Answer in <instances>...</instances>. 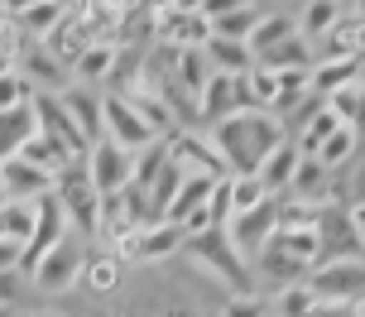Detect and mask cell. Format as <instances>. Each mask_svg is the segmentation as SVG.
<instances>
[{
  "label": "cell",
  "instance_id": "6da1fadb",
  "mask_svg": "<svg viewBox=\"0 0 365 317\" xmlns=\"http://www.w3.org/2000/svg\"><path fill=\"white\" fill-rule=\"evenodd\" d=\"M212 135V145L221 150L226 159V173L231 178H245V173H255L264 159H269L279 145H289V130H284V120H274L269 111H240L231 120H221Z\"/></svg>",
  "mask_w": 365,
  "mask_h": 317
},
{
  "label": "cell",
  "instance_id": "7a4b0ae2",
  "mask_svg": "<svg viewBox=\"0 0 365 317\" xmlns=\"http://www.w3.org/2000/svg\"><path fill=\"white\" fill-rule=\"evenodd\" d=\"M187 250V260L202 264L212 279H221L226 289H236V293H255V279H250V260L236 250L231 241V231L217 226V231H207V236H192V241L182 245Z\"/></svg>",
  "mask_w": 365,
  "mask_h": 317
},
{
  "label": "cell",
  "instance_id": "3957f363",
  "mask_svg": "<svg viewBox=\"0 0 365 317\" xmlns=\"http://www.w3.org/2000/svg\"><path fill=\"white\" fill-rule=\"evenodd\" d=\"M168 150V164L178 168V173H187V178H231L226 173V159H221V150L212 145V135L207 130H173L164 140Z\"/></svg>",
  "mask_w": 365,
  "mask_h": 317
},
{
  "label": "cell",
  "instance_id": "277c9868",
  "mask_svg": "<svg viewBox=\"0 0 365 317\" xmlns=\"http://www.w3.org/2000/svg\"><path fill=\"white\" fill-rule=\"evenodd\" d=\"M68 231H73V222H68V212L58 202V192H48L43 202H34V236L24 245V255H19L24 279H34V269L48 260V250H58V245L68 241Z\"/></svg>",
  "mask_w": 365,
  "mask_h": 317
},
{
  "label": "cell",
  "instance_id": "5b68a950",
  "mask_svg": "<svg viewBox=\"0 0 365 317\" xmlns=\"http://www.w3.org/2000/svg\"><path fill=\"white\" fill-rule=\"evenodd\" d=\"M159 43L182 48H207L212 43V5H159Z\"/></svg>",
  "mask_w": 365,
  "mask_h": 317
},
{
  "label": "cell",
  "instance_id": "8992f818",
  "mask_svg": "<svg viewBox=\"0 0 365 317\" xmlns=\"http://www.w3.org/2000/svg\"><path fill=\"white\" fill-rule=\"evenodd\" d=\"M58 202H63L68 222H73L82 236H96V231H101V192H96L91 178H87V159L73 164L58 178Z\"/></svg>",
  "mask_w": 365,
  "mask_h": 317
},
{
  "label": "cell",
  "instance_id": "52a82bcc",
  "mask_svg": "<svg viewBox=\"0 0 365 317\" xmlns=\"http://www.w3.org/2000/svg\"><path fill=\"white\" fill-rule=\"evenodd\" d=\"M336 260H365L346 202H331L317 212V264H336Z\"/></svg>",
  "mask_w": 365,
  "mask_h": 317
},
{
  "label": "cell",
  "instance_id": "ba28073f",
  "mask_svg": "<svg viewBox=\"0 0 365 317\" xmlns=\"http://www.w3.org/2000/svg\"><path fill=\"white\" fill-rule=\"evenodd\" d=\"M312 293L322 303H341V308H365V260H336V264H317L308 274Z\"/></svg>",
  "mask_w": 365,
  "mask_h": 317
},
{
  "label": "cell",
  "instance_id": "9c48e42d",
  "mask_svg": "<svg viewBox=\"0 0 365 317\" xmlns=\"http://www.w3.org/2000/svg\"><path fill=\"white\" fill-rule=\"evenodd\" d=\"M101 140H110L115 150H125V154H145L149 145H159V135L140 120V111L130 106L125 96H110V92L101 101Z\"/></svg>",
  "mask_w": 365,
  "mask_h": 317
},
{
  "label": "cell",
  "instance_id": "30bf717a",
  "mask_svg": "<svg viewBox=\"0 0 365 317\" xmlns=\"http://www.w3.org/2000/svg\"><path fill=\"white\" fill-rule=\"evenodd\" d=\"M48 192H58V178H53V173L34 168L29 159H19V154L0 159V202L34 207V202H43Z\"/></svg>",
  "mask_w": 365,
  "mask_h": 317
},
{
  "label": "cell",
  "instance_id": "8fae6325",
  "mask_svg": "<svg viewBox=\"0 0 365 317\" xmlns=\"http://www.w3.org/2000/svg\"><path fill=\"white\" fill-rule=\"evenodd\" d=\"M182 245H187V236H182L178 226H168V222H154L145 226V231H135L120 250H110L120 264H159V260H173Z\"/></svg>",
  "mask_w": 365,
  "mask_h": 317
},
{
  "label": "cell",
  "instance_id": "7c38bea8",
  "mask_svg": "<svg viewBox=\"0 0 365 317\" xmlns=\"http://www.w3.org/2000/svg\"><path fill=\"white\" fill-rule=\"evenodd\" d=\"M130 173H135V154L115 150L110 140H96L87 154V178L91 187L101 192V197H115V192H125L130 187Z\"/></svg>",
  "mask_w": 365,
  "mask_h": 317
},
{
  "label": "cell",
  "instance_id": "4fadbf2b",
  "mask_svg": "<svg viewBox=\"0 0 365 317\" xmlns=\"http://www.w3.org/2000/svg\"><path fill=\"white\" fill-rule=\"evenodd\" d=\"M82 269H87V255H82V245L68 236L58 250H48V260L34 269L29 284H34L38 293H68L73 284H82Z\"/></svg>",
  "mask_w": 365,
  "mask_h": 317
},
{
  "label": "cell",
  "instance_id": "5bb4252c",
  "mask_svg": "<svg viewBox=\"0 0 365 317\" xmlns=\"http://www.w3.org/2000/svg\"><path fill=\"white\" fill-rule=\"evenodd\" d=\"M19 73L29 77V87H34L38 96H63L73 87V68H68L63 58H53L48 43H29L24 58H19Z\"/></svg>",
  "mask_w": 365,
  "mask_h": 317
},
{
  "label": "cell",
  "instance_id": "9a60e30c",
  "mask_svg": "<svg viewBox=\"0 0 365 317\" xmlns=\"http://www.w3.org/2000/svg\"><path fill=\"white\" fill-rule=\"evenodd\" d=\"M226 231H231V241H236L240 255H245V260H255L259 250L274 241V231H279V197H269V202L259 207V212H250V217L226 222Z\"/></svg>",
  "mask_w": 365,
  "mask_h": 317
},
{
  "label": "cell",
  "instance_id": "2e32d148",
  "mask_svg": "<svg viewBox=\"0 0 365 317\" xmlns=\"http://www.w3.org/2000/svg\"><path fill=\"white\" fill-rule=\"evenodd\" d=\"M289 197H293V202H303V207H317V212H322V207L341 202V187H336V178H331V173L317 164V159H303V164H298V173H293Z\"/></svg>",
  "mask_w": 365,
  "mask_h": 317
},
{
  "label": "cell",
  "instance_id": "e0dca14e",
  "mask_svg": "<svg viewBox=\"0 0 365 317\" xmlns=\"http://www.w3.org/2000/svg\"><path fill=\"white\" fill-rule=\"evenodd\" d=\"M269 5H212V38H231V43H250Z\"/></svg>",
  "mask_w": 365,
  "mask_h": 317
},
{
  "label": "cell",
  "instance_id": "ac0fdd59",
  "mask_svg": "<svg viewBox=\"0 0 365 317\" xmlns=\"http://www.w3.org/2000/svg\"><path fill=\"white\" fill-rule=\"evenodd\" d=\"M289 38H298V5H284V10H264V19H259V29L250 34V53H255V63L264 53H274L279 43H289Z\"/></svg>",
  "mask_w": 365,
  "mask_h": 317
},
{
  "label": "cell",
  "instance_id": "d6986e66",
  "mask_svg": "<svg viewBox=\"0 0 365 317\" xmlns=\"http://www.w3.org/2000/svg\"><path fill=\"white\" fill-rule=\"evenodd\" d=\"M365 77V58H331V63H312V92L331 101L336 92H346Z\"/></svg>",
  "mask_w": 365,
  "mask_h": 317
},
{
  "label": "cell",
  "instance_id": "ffe728a7",
  "mask_svg": "<svg viewBox=\"0 0 365 317\" xmlns=\"http://www.w3.org/2000/svg\"><path fill=\"white\" fill-rule=\"evenodd\" d=\"M101 101H106V92H91V87H68L63 92V106H68V115H73V125L82 130L87 145L101 140Z\"/></svg>",
  "mask_w": 365,
  "mask_h": 317
},
{
  "label": "cell",
  "instance_id": "44dd1931",
  "mask_svg": "<svg viewBox=\"0 0 365 317\" xmlns=\"http://www.w3.org/2000/svg\"><path fill=\"white\" fill-rule=\"evenodd\" d=\"M217 183H221V178H182L178 197H173V202H168V212H164V222L168 226H182L187 217L207 212V207H212V197H217Z\"/></svg>",
  "mask_w": 365,
  "mask_h": 317
},
{
  "label": "cell",
  "instance_id": "7402d4cb",
  "mask_svg": "<svg viewBox=\"0 0 365 317\" xmlns=\"http://www.w3.org/2000/svg\"><path fill=\"white\" fill-rule=\"evenodd\" d=\"M212 77H217V68H212L207 48H182V53H173V87H178L182 96L197 101L202 87H207Z\"/></svg>",
  "mask_w": 365,
  "mask_h": 317
},
{
  "label": "cell",
  "instance_id": "603a6c76",
  "mask_svg": "<svg viewBox=\"0 0 365 317\" xmlns=\"http://www.w3.org/2000/svg\"><path fill=\"white\" fill-rule=\"evenodd\" d=\"M298 164H303V154H298V145H279V150L269 154V159H264V164L255 168V178L259 183H264V192H269V197H279V192H284V197H289V187H293V173H298Z\"/></svg>",
  "mask_w": 365,
  "mask_h": 317
},
{
  "label": "cell",
  "instance_id": "cb8c5ba5",
  "mask_svg": "<svg viewBox=\"0 0 365 317\" xmlns=\"http://www.w3.org/2000/svg\"><path fill=\"white\" fill-rule=\"evenodd\" d=\"M115 58H120V43H91L73 68V87H91V92L106 87L110 73H115Z\"/></svg>",
  "mask_w": 365,
  "mask_h": 317
},
{
  "label": "cell",
  "instance_id": "d4e9b609",
  "mask_svg": "<svg viewBox=\"0 0 365 317\" xmlns=\"http://www.w3.org/2000/svg\"><path fill=\"white\" fill-rule=\"evenodd\" d=\"M125 101L135 106V111H140V120H145V125L159 135V140H164V135H173V125H178V120H173V106H168V96L159 92L154 82H145L140 92H130Z\"/></svg>",
  "mask_w": 365,
  "mask_h": 317
},
{
  "label": "cell",
  "instance_id": "484cf974",
  "mask_svg": "<svg viewBox=\"0 0 365 317\" xmlns=\"http://www.w3.org/2000/svg\"><path fill=\"white\" fill-rule=\"evenodd\" d=\"M38 135V115L34 106H24V111H5L0 115V159H10V154H19L29 140Z\"/></svg>",
  "mask_w": 365,
  "mask_h": 317
},
{
  "label": "cell",
  "instance_id": "4316f807",
  "mask_svg": "<svg viewBox=\"0 0 365 317\" xmlns=\"http://www.w3.org/2000/svg\"><path fill=\"white\" fill-rule=\"evenodd\" d=\"M264 202H269V192H264V183H259L255 173H245V178H226V212H231V222L259 212Z\"/></svg>",
  "mask_w": 365,
  "mask_h": 317
},
{
  "label": "cell",
  "instance_id": "83f0119b",
  "mask_svg": "<svg viewBox=\"0 0 365 317\" xmlns=\"http://www.w3.org/2000/svg\"><path fill=\"white\" fill-rule=\"evenodd\" d=\"M341 15H346V5H298V34L317 48V43L341 24Z\"/></svg>",
  "mask_w": 365,
  "mask_h": 317
},
{
  "label": "cell",
  "instance_id": "f1b7e54d",
  "mask_svg": "<svg viewBox=\"0 0 365 317\" xmlns=\"http://www.w3.org/2000/svg\"><path fill=\"white\" fill-rule=\"evenodd\" d=\"M336 130H341L336 111H331V106H322V111L312 115V120L303 125V130L293 135V145H298V154H303V159H317V154H322V145H327V140H331Z\"/></svg>",
  "mask_w": 365,
  "mask_h": 317
},
{
  "label": "cell",
  "instance_id": "f546056e",
  "mask_svg": "<svg viewBox=\"0 0 365 317\" xmlns=\"http://www.w3.org/2000/svg\"><path fill=\"white\" fill-rule=\"evenodd\" d=\"M207 58H212V68L226 77H245L255 68V53H250V43H231V38H212L207 43Z\"/></svg>",
  "mask_w": 365,
  "mask_h": 317
},
{
  "label": "cell",
  "instance_id": "4dcf8cb0",
  "mask_svg": "<svg viewBox=\"0 0 365 317\" xmlns=\"http://www.w3.org/2000/svg\"><path fill=\"white\" fill-rule=\"evenodd\" d=\"M120 279H125V264L115 260V255H91L87 269H82V284H87L91 293H101V298H110L115 289H120Z\"/></svg>",
  "mask_w": 365,
  "mask_h": 317
},
{
  "label": "cell",
  "instance_id": "1f68e13d",
  "mask_svg": "<svg viewBox=\"0 0 365 317\" xmlns=\"http://www.w3.org/2000/svg\"><path fill=\"white\" fill-rule=\"evenodd\" d=\"M365 140L356 130H351V125H341V130L331 135L327 145H322V154H317V164L327 168V173H336V168H346V164H356V150H361Z\"/></svg>",
  "mask_w": 365,
  "mask_h": 317
},
{
  "label": "cell",
  "instance_id": "d6a6232c",
  "mask_svg": "<svg viewBox=\"0 0 365 317\" xmlns=\"http://www.w3.org/2000/svg\"><path fill=\"white\" fill-rule=\"evenodd\" d=\"M317 293H312V284H293V289H284V293H274L269 313L274 317H312V308H317Z\"/></svg>",
  "mask_w": 365,
  "mask_h": 317
},
{
  "label": "cell",
  "instance_id": "836d02e7",
  "mask_svg": "<svg viewBox=\"0 0 365 317\" xmlns=\"http://www.w3.org/2000/svg\"><path fill=\"white\" fill-rule=\"evenodd\" d=\"M34 87H29V77H24V73H19V68H15V73H10V77H0V115H5V111H24V106H34Z\"/></svg>",
  "mask_w": 365,
  "mask_h": 317
},
{
  "label": "cell",
  "instance_id": "e575fe53",
  "mask_svg": "<svg viewBox=\"0 0 365 317\" xmlns=\"http://www.w3.org/2000/svg\"><path fill=\"white\" fill-rule=\"evenodd\" d=\"M29 43H34V38H29L24 29H19V19L10 15V10H0V53L10 58V63H19Z\"/></svg>",
  "mask_w": 365,
  "mask_h": 317
},
{
  "label": "cell",
  "instance_id": "d590c367",
  "mask_svg": "<svg viewBox=\"0 0 365 317\" xmlns=\"http://www.w3.org/2000/svg\"><path fill=\"white\" fill-rule=\"evenodd\" d=\"M221 317H269V303L259 298V293H236L221 308Z\"/></svg>",
  "mask_w": 365,
  "mask_h": 317
},
{
  "label": "cell",
  "instance_id": "8d00e7d4",
  "mask_svg": "<svg viewBox=\"0 0 365 317\" xmlns=\"http://www.w3.org/2000/svg\"><path fill=\"white\" fill-rule=\"evenodd\" d=\"M24 269H0V308H10L15 313V298L24 293Z\"/></svg>",
  "mask_w": 365,
  "mask_h": 317
},
{
  "label": "cell",
  "instance_id": "74e56055",
  "mask_svg": "<svg viewBox=\"0 0 365 317\" xmlns=\"http://www.w3.org/2000/svg\"><path fill=\"white\" fill-rule=\"evenodd\" d=\"M341 202H346V207H365V159L351 168L346 187H341Z\"/></svg>",
  "mask_w": 365,
  "mask_h": 317
},
{
  "label": "cell",
  "instance_id": "f35d334b",
  "mask_svg": "<svg viewBox=\"0 0 365 317\" xmlns=\"http://www.w3.org/2000/svg\"><path fill=\"white\" fill-rule=\"evenodd\" d=\"M312 317H361V313H356V308H341V303H317Z\"/></svg>",
  "mask_w": 365,
  "mask_h": 317
},
{
  "label": "cell",
  "instance_id": "ab89813d",
  "mask_svg": "<svg viewBox=\"0 0 365 317\" xmlns=\"http://www.w3.org/2000/svg\"><path fill=\"white\" fill-rule=\"evenodd\" d=\"M351 222H356V241L365 250V207H351Z\"/></svg>",
  "mask_w": 365,
  "mask_h": 317
},
{
  "label": "cell",
  "instance_id": "60d3db41",
  "mask_svg": "<svg viewBox=\"0 0 365 317\" xmlns=\"http://www.w3.org/2000/svg\"><path fill=\"white\" fill-rule=\"evenodd\" d=\"M15 68H19V63H10V58L0 53V77H10V73H15Z\"/></svg>",
  "mask_w": 365,
  "mask_h": 317
},
{
  "label": "cell",
  "instance_id": "b9f144b4",
  "mask_svg": "<svg viewBox=\"0 0 365 317\" xmlns=\"http://www.w3.org/2000/svg\"><path fill=\"white\" fill-rule=\"evenodd\" d=\"M0 241H5V207H0Z\"/></svg>",
  "mask_w": 365,
  "mask_h": 317
},
{
  "label": "cell",
  "instance_id": "7bdbcfd3",
  "mask_svg": "<svg viewBox=\"0 0 365 317\" xmlns=\"http://www.w3.org/2000/svg\"><path fill=\"white\" fill-rule=\"evenodd\" d=\"M0 317H15V313H10V308H0Z\"/></svg>",
  "mask_w": 365,
  "mask_h": 317
},
{
  "label": "cell",
  "instance_id": "ee69618b",
  "mask_svg": "<svg viewBox=\"0 0 365 317\" xmlns=\"http://www.w3.org/2000/svg\"><path fill=\"white\" fill-rule=\"evenodd\" d=\"M29 317H48V313H29Z\"/></svg>",
  "mask_w": 365,
  "mask_h": 317
},
{
  "label": "cell",
  "instance_id": "f6af8a7d",
  "mask_svg": "<svg viewBox=\"0 0 365 317\" xmlns=\"http://www.w3.org/2000/svg\"><path fill=\"white\" fill-rule=\"evenodd\" d=\"M361 317H365V308H361Z\"/></svg>",
  "mask_w": 365,
  "mask_h": 317
},
{
  "label": "cell",
  "instance_id": "bcb514c9",
  "mask_svg": "<svg viewBox=\"0 0 365 317\" xmlns=\"http://www.w3.org/2000/svg\"><path fill=\"white\" fill-rule=\"evenodd\" d=\"M361 82H365V77H361Z\"/></svg>",
  "mask_w": 365,
  "mask_h": 317
}]
</instances>
